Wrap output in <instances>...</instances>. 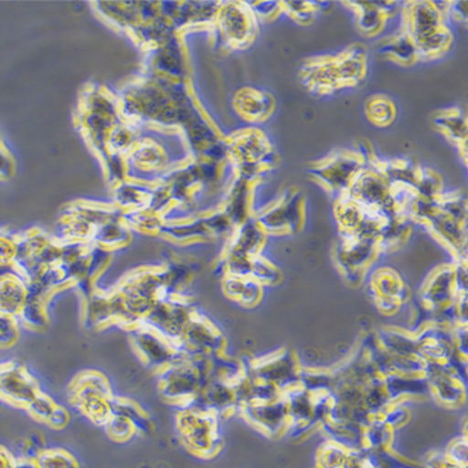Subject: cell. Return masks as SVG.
Wrapping results in <instances>:
<instances>
[{"label":"cell","mask_w":468,"mask_h":468,"mask_svg":"<svg viewBox=\"0 0 468 468\" xmlns=\"http://www.w3.org/2000/svg\"><path fill=\"white\" fill-rule=\"evenodd\" d=\"M56 404H54L53 399L49 398V396L44 395L43 392H39L27 405V409L29 410V412L32 413L33 418L39 420V421L47 422L48 419L53 412V410L56 409Z\"/></svg>","instance_id":"obj_10"},{"label":"cell","mask_w":468,"mask_h":468,"mask_svg":"<svg viewBox=\"0 0 468 468\" xmlns=\"http://www.w3.org/2000/svg\"><path fill=\"white\" fill-rule=\"evenodd\" d=\"M15 457H13L8 451L0 447V468H13V466H15Z\"/></svg>","instance_id":"obj_13"},{"label":"cell","mask_w":468,"mask_h":468,"mask_svg":"<svg viewBox=\"0 0 468 468\" xmlns=\"http://www.w3.org/2000/svg\"><path fill=\"white\" fill-rule=\"evenodd\" d=\"M13 468H39L37 467V461L28 459H18L15 461Z\"/></svg>","instance_id":"obj_14"},{"label":"cell","mask_w":468,"mask_h":468,"mask_svg":"<svg viewBox=\"0 0 468 468\" xmlns=\"http://www.w3.org/2000/svg\"><path fill=\"white\" fill-rule=\"evenodd\" d=\"M133 343L143 360L156 370H163L174 360L176 348L155 331L143 324L133 327Z\"/></svg>","instance_id":"obj_3"},{"label":"cell","mask_w":468,"mask_h":468,"mask_svg":"<svg viewBox=\"0 0 468 468\" xmlns=\"http://www.w3.org/2000/svg\"><path fill=\"white\" fill-rule=\"evenodd\" d=\"M85 321L94 327L105 326L115 323L114 311H112L111 297L91 295L88 297L87 309H85Z\"/></svg>","instance_id":"obj_6"},{"label":"cell","mask_w":468,"mask_h":468,"mask_svg":"<svg viewBox=\"0 0 468 468\" xmlns=\"http://www.w3.org/2000/svg\"><path fill=\"white\" fill-rule=\"evenodd\" d=\"M112 415H119L134 425L136 432L146 433L153 430V423L144 410L132 399L115 398L112 399Z\"/></svg>","instance_id":"obj_5"},{"label":"cell","mask_w":468,"mask_h":468,"mask_svg":"<svg viewBox=\"0 0 468 468\" xmlns=\"http://www.w3.org/2000/svg\"><path fill=\"white\" fill-rule=\"evenodd\" d=\"M105 429H107L108 435L118 442H125V441L132 439L135 433H138L134 425L129 420L119 415H112L107 425H105Z\"/></svg>","instance_id":"obj_9"},{"label":"cell","mask_w":468,"mask_h":468,"mask_svg":"<svg viewBox=\"0 0 468 468\" xmlns=\"http://www.w3.org/2000/svg\"><path fill=\"white\" fill-rule=\"evenodd\" d=\"M18 339V326L15 317L0 314V346H10Z\"/></svg>","instance_id":"obj_11"},{"label":"cell","mask_w":468,"mask_h":468,"mask_svg":"<svg viewBox=\"0 0 468 468\" xmlns=\"http://www.w3.org/2000/svg\"><path fill=\"white\" fill-rule=\"evenodd\" d=\"M177 429L187 449L201 456L218 452V439L214 413L197 408H184L177 418Z\"/></svg>","instance_id":"obj_2"},{"label":"cell","mask_w":468,"mask_h":468,"mask_svg":"<svg viewBox=\"0 0 468 468\" xmlns=\"http://www.w3.org/2000/svg\"><path fill=\"white\" fill-rule=\"evenodd\" d=\"M0 392L16 404L27 406L40 391L28 372L15 367L0 374Z\"/></svg>","instance_id":"obj_4"},{"label":"cell","mask_w":468,"mask_h":468,"mask_svg":"<svg viewBox=\"0 0 468 468\" xmlns=\"http://www.w3.org/2000/svg\"><path fill=\"white\" fill-rule=\"evenodd\" d=\"M71 399L85 418L98 426L107 425L112 418V394L107 378L97 371L78 376L71 385Z\"/></svg>","instance_id":"obj_1"},{"label":"cell","mask_w":468,"mask_h":468,"mask_svg":"<svg viewBox=\"0 0 468 468\" xmlns=\"http://www.w3.org/2000/svg\"><path fill=\"white\" fill-rule=\"evenodd\" d=\"M39 468H80L77 459L65 450H46L37 460Z\"/></svg>","instance_id":"obj_8"},{"label":"cell","mask_w":468,"mask_h":468,"mask_svg":"<svg viewBox=\"0 0 468 468\" xmlns=\"http://www.w3.org/2000/svg\"><path fill=\"white\" fill-rule=\"evenodd\" d=\"M16 316H19L23 324H26V326H29L30 329L39 330L46 327L48 324V313L43 297L30 295V293L27 295L22 310H20V313Z\"/></svg>","instance_id":"obj_7"},{"label":"cell","mask_w":468,"mask_h":468,"mask_svg":"<svg viewBox=\"0 0 468 468\" xmlns=\"http://www.w3.org/2000/svg\"><path fill=\"white\" fill-rule=\"evenodd\" d=\"M69 420V413L67 412V410L57 405L47 422L49 423V426L53 427V429L61 430L68 425Z\"/></svg>","instance_id":"obj_12"}]
</instances>
